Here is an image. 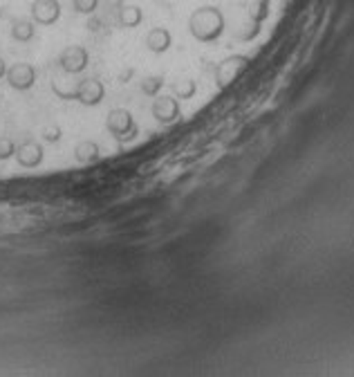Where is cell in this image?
Wrapping results in <instances>:
<instances>
[{
  "label": "cell",
  "mask_w": 354,
  "mask_h": 377,
  "mask_svg": "<svg viewBox=\"0 0 354 377\" xmlns=\"http://www.w3.org/2000/svg\"><path fill=\"white\" fill-rule=\"evenodd\" d=\"M5 79L9 83V88L25 92V90L34 88V83H36V70H34V65H30V63H14L12 68H7Z\"/></svg>",
  "instance_id": "52a82bcc"
},
{
  "label": "cell",
  "mask_w": 354,
  "mask_h": 377,
  "mask_svg": "<svg viewBox=\"0 0 354 377\" xmlns=\"http://www.w3.org/2000/svg\"><path fill=\"white\" fill-rule=\"evenodd\" d=\"M5 74H7V63H5L3 59H0V79H3Z\"/></svg>",
  "instance_id": "44dd1931"
},
{
  "label": "cell",
  "mask_w": 354,
  "mask_h": 377,
  "mask_svg": "<svg viewBox=\"0 0 354 377\" xmlns=\"http://www.w3.org/2000/svg\"><path fill=\"white\" fill-rule=\"evenodd\" d=\"M97 7H99V0H72V9L76 14H83V16L94 14Z\"/></svg>",
  "instance_id": "2e32d148"
},
{
  "label": "cell",
  "mask_w": 354,
  "mask_h": 377,
  "mask_svg": "<svg viewBox=\"0 0 354 377\" xmlns=\"http://www.w3.org/2000/svg\"><path fill=\"white\" fill-rule=\"evenodd\" d=\"M224 14L218 7H197L188 18V32L200 43H215L224 34Z\"/></svg>",
  "instance_id": "6da1fadb"
},
{
  "label": "cell",
  "mask_w": 354,
  "mask_h": 377,
  "mask_svg": "<svg viewBox=\"0 0 354 377\" xmlns=\"http://www.w3.org/2000/svg\"><path fill=\"white\" fill-rule=\"evenodd\" d=\"M247 63H249V59L247 56H227V59L218 65V72H215V79H218V86L220 88H224V86H229L238 74H240L245 68H247Z\"/></svg>",
  "instance_id": "ba28073f"
},
{
  "label": "cell",
  "mask_w": 354,
  "mask_h": 377,
  "mask_svg": "<svg viewBox=\"0 0 354 377\" xmlns=\"http://www.w3.org/2000/svg\"><path fill=\"white\" fill-rule=\"evenodd\" d=\"M56 63H59V68L63 72H68V74H81L85 68H88L90 54H88V50H85L83 45H70V47H65V50L59 54Z\"/></svg>",
  "instance_id": "277c9868"
},
{
  "label": "cell",
  "mask_w": 354,
  "mask_h": 377,
  "mask_svg": "<svg viewBox=\"0 0 354 377\" xmlns=\"http://www.w3.org/2000/svg\"><path fill=\"white\" fill-rule=\"evenodd\" d=\"M132 77H135V70H132V68H123V72L119 74V83H128Z\"/></svg>",
  "instance_id": "d6986e66"
},
{
  "label": "cell",
  "mask_w": 354,
  "mask_h": 377,
  "mask_svg": "<svg viewBox=\"0 0 354 377\" xmlns=\"http://www.w3.org/2000/svg\"><path fill=\"white\" fill-rule=\"evenodd\" d=\"M36 23L34 21H27V18H18V21L12 23V39L16 43H30L36 34Z\"/></svg>",
  "instance_id": "7c38bea8"
},
{
  "label": "cell",
  "mask_w": 354,
  "mask_h": 377,
  "mask_svg": "<svg viewBox=\"0 0 354 377\" xmlns=\"http://www.w3.org/2000/svg\"><path fill=\"white\" fill-rule=\"evenodd\" d=\"M143 43H146L148 52L164 54L170 50V45H173V36H170L166 27H152V30L146 34V39H143Z\"/></svg>",
  "instance_id": "30bf717a"
},
{
  "label": "cell",
  "mask_w": 354,
  "mask_h": 377,
  "mask_svg": "<svg viewBox=\"0 0 354 377\" xmlns=\"http://www.w3.org/2000/svg\"><path fill=\"white\" fill-rule=\"evenodd\" d=\"M143 21V14L141 9L137 5H123L121 12H119V25L126 27V30H135V27H139Z\"/></svg>",
  "instance_id": "4fadbf2b"
},
{
  "label": "cell",
  "mask_w": 354,
  "mask_h": 377,
  "mask_svg": "<svg viewBox=\"0 0 354 377\" xmlns=\"http://www.w3.org/2000/svg\"><path fill=\"white\" fill-rule=\"evenodd\" d=\"M88 27L92 32H99V27H101V23L97 21V18H90V23H88Z\"/></svg>",
  "instance_id": "ffe728a7"
},
{
  "label": "cell",
  "mask_w": 354,
  "mask_h": 377,
  "mask_svg": "<svg viewBox=\"0 0 354 377\" xmlns=\"http://www.w3.org/2000/svg\"><path fill=\"white\" fill-rule=\"evenodd\" d=\"M170 90H173V94H175L177 99H191L195 94L197 86H195V81L184 79V83H182V81H173V83H170Z\"/></svg>",
  "instance_id": "9a60e30c"
},
{
  "label": "cell",
  "mask_w": 354,
  "mask_h": 377,
  "mask_svg": "<svg viewBox=\"0 0 354 377\" xmlns=\"http://www.w3.org/2000/svg\"><path fill=\"white\" fill-rule=\"evenodd\" d=\"M61 135H63L61 126H47V128H43L41 139H43V141H47V144H56V141L61 139Z\"/></svg>",
  "instance_id": "ac0fdd59"
},
{
  "label": "cell",
  "mask_w": 354,
  "mask_h": 377,
  "mask_svg": "<svg viewBox=\"0 0 354 377\" xmlns=\"http://www.w3.org/2000/svg\"><path fill=\"white\" fill-rule=\"evenodd\" d=\"M99 157H101V148L97 141L83 139L74 146V159L79 164H92V162H97Z\"/></svg>",
  "instance_id": "8fae6325"
},
{
  "label": "cell",
  "mask_w": 354,
  "mask_h": 377,
  "mask_svg": "<svg viewBox=\"0 0 354 377\" xmlns=\"http://www.w3.org/2000/svg\"><path fill=\"white\" fill-rule=\"evenodd\" d=\"M164 83L166 79L161 77V74H152V77H146L141 83V92L143 94H148V97H157L159 90L164 88Z\"/></svg>",
  "instance_id": "5bb4252c"
},
{
  "label": "cell",
  "mask_w": 354,
  "mask_h": 377,
  "mask_svg": "<svg viewBox=\"0 0 354 377\" xmlns=\"http://www.w3.org/2000/svg\"><path fill=\"white\" fill-rule=\"evenodd\" d=\"M106 130L119 141V144H128L139 135V126L132 112L126 108H112L106 117Z\"/></svg>",
  "instance_id": "3957f363"
},
{
  "label": "cell",
  "mask_w": 354,
  "mask_h": 377,
  "mask_svg": "<svg viewBox=\"0 0 354 377\" xmlns=\"http://www.w3.org/2000/svg\"><path fill=\"white\" fill-rule=\"evenodd\" d=\"M43 157H45V150L34 139H27V141H23L21 146H16V162L21 164L23 168H36V166H41L43 164Z\"/></svg>",
  "instance_id": "9c48e42d"
},
{
  "label": "cell",
  "mask_w": 354,
  "mask_h": 377,
  "mask_svg": "<svg viewBox=\"0 0 354 377\" xmlns=\"http://www.w3.org/2000/svg\"><path fill=\"white\" fill-rule=\"evenodd\" d=\"M150 115L155 117V121H159V124H173V121H177L182 115L177 97H170V94H157L155 101H152V106H150Z\"/></svg>",
  "instance_id": "5b68a950"
},
{
  "label": "cell",
  "mask_w": 354,
  "mask_h": 377,
  "mask_svg": "<svg viewBox=\"0 0 354 377\" xmlns=\"http://www.w3.org/2000/svg\"><path fill=\"white\" fill-rule=\"evenodd\" d=\"M52 92L59 99H63V101H79V103H83V106H88V108L99 106V103L103 101V97H106V88H103V83L97 81V79H85V81H81L79 86H76L74 90H70V92L61 90L52 81Z\"/></svg>",
  "instance_id": "7a4b0ae2"
},
{
  "label": "cell",
  "mask_w": 354,
  "mask_h": 377,
  "mask_svg": "<svg viewBox=\"0 0 354 377\" xmlns=\"http://www.w3.org/2000/svg\"><path fill=\"white\" fill-rule=\"evenodd\" d=\"M16 155V144L12 137H0V162Z\"/></svg>",
  "instance_id": "e0dca14e"
},
{
  "label": "cell",
  "mask_w": 354,
  "mask_h": 377,
  "mask_svg": "<svg viewBox=\"0 0 354 377\" xmlns=\"http://www.w3.org/2000/svg\"><path fill=\"white\" fill-rule=\"evenodd\" d=\"M32 21L41 27H52L61 18V3L59 0H34L30 7Z\"/></svg>",
  "instance_id": "8992f818"
}]
</instances>
